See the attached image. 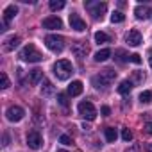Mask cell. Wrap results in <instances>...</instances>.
Segmentation results:
<instances>
[{
    "label": "cell",
    "mask_w": 152,
    "mask_h": 152,
    "mask_svg": "<svg viewBox=\"0 0 152 152\" xmlns=\"http://www.w3.org/2000/svg\"><path fill=\"white\" fill-rule=\"evenodd\" d=\"M18 57H20L22 61H29V63H39V61H43V59H45V57H43V54H41V52H39L32 43L25 45V47L20 50Z\"/></svg>",
    "instance_id": "cell-1"
},
{
    "label": "cell",
    "mask_w": 152,
    "mask_h": 152,
    "mask_svg": "<svg viewBox=\"0 0 152 152\" xmlns=\"http://www.w3.org/2000/svg\"><path fill=\"white\" fill-rule=\"evenodd\" d=\"M115 79H116V72L113 68H106L97 75V77H93V84L97 88H107V86H111L115 83Z\"/></svg>",
    "instance_id": "cell-2"
},
{
    "label": "cell",
    "mask_w": 152,
    "mask_h": 152,
    "mask_svg": "<svg viewBox=\"0 0 152 152\" xmlns=\"http://www.w3.org/2000/svg\"><path fill=\"white\" fill-rule=\"evenodd\" d=\"M54 73H56V77H57L59 81H66L70 75L73 73V66H72L70 61H66V59H59V61L54 64Z\"/></svg>",
    "instance_id": "cell-3"
},
{
    "label": "cell",
    "mask_w": 152,
    "mask_h": 152,
    "mask_svg": "<svg viewBox=\"0 0 152 152\" xmlns=\"http://www.w3.org/2000/svg\"><path fill=\"white\" fill-rule=\"evenodd\" d=\"M86 7L90 9L91 16L95 20H102L106 11H107V4L106 2H86Z\"/></svg>",
    "instance_id": "cell-4"
},
{
    "label": "cell",
    "mask_w": 152,
    "mask_h": 152,
    "mask_svg": "<svg viewBox=\"0 0 152 152\" xmlns=\"http://www.w3.org/2000/svg\"><path fill=\"white\" fill-rule=\"evenodd\" d=\"M45 45L52 52H63V48H64V38L63 36H57V34H48L45 38Z\"/></svg>",
    "instance_id": "cell-5"
},
{
    "label": "cell",
    "mask_w": 152,
    "mask_h": 152,
    "mask_svg": "<svg viewBox=\"0 0 152 152\" xmlns=\"http://www.w3.org/2000/svg\"><path fill=\"white\" fill-rule=\"evenodd\" d=\"M77 109H79V115H81L84 120H90V122H91V120H95V118H97V109H95V106H93L90 100L81 102Z\"/></svg>",
    "instance_id": "cell-6"
},
{
    "label": "cell",
    "mask_w": 152,
    "mask_h": 152,
    "mask_svg": "<svg viewBox=\"0 0 152 152\" xmlns=\"http://www.w3.org/2000/svg\"><path fill=\"white\" fill-rule=\"evenodd\" d=\"M6 116H7L9 122H20V120L25 116V111H23L20 106H11V107H7Z\"/></svg>",
    "instance_id": "cell-7"
},
{
    "label": "cell",
    "mask_w": 152,
    "mask_h": 152,
    "mask_svg": "<svg viewBox=\"0 0 152 152\" xmlns=\"http://www.w3.org/2000/svg\"><path fill=\"white\" fill-rule=\"evenodd\" d=\"M72 52H73V56H75V57H79V59H84V57L88 56L90 48H88L86 41H75V43L72 45Z\"/></svg>",
    "instance_id": "cell-8"
},
{
    "label": "cell",
    "mask_w": 152,
    "mask_h": 152,
    "mask_svg": "<svg viewBox=\"0 0 152 152\" xmlns=\"http://www.w3.org/2000/svg\"><path fill=\"white\" fill-rule=\"evenodd\" d=\"M41 143H43V138H41V134H39L38 131H31V132L27 134V145H29L31 148L38 150V148L41 147Z\"/></svg>",
    "instance_id": "cell-9"
},
{
    "label": "cell",
    "mask_w": 152,
    "mask_h": 152,
    "mask_svg": "<svg viewBox=\"0 0 152 152\" xmlns=\"http://www.w3.org/2000/svg\"><path fill=\"white\" fill-rule=\"evenodd\" d=\"M70 27H72L73 31H77V32L86 31V23H84V20H83L77 13H72V15H70Z\"/></svg>",
    "instance_id": "cell-10"
},
{
    "label": "cell",
    "mask_w": 152,
    "mask_h": 152,
    "mask_svg": "<svg viewBox=\"0 0 152 152\" xmlns=\"http://www.w3.org/2000/svg\"><path fill=\"white\" fill-rule=\"evenodd\" d=\"M16 15H18V7H16L15 4H11V6H7V7L4 9V31H6V27L9 25V22H11Z\"/></svg>",
    "instance_id": "cell-11"
},
{
    "label": "cell",
    "mask_w": 152,
    "mask_h": 152,
    "mask_svg": "<svg viewBox=\"0 0 152 152\" xmlns=\"http://www.w3.org/2000/svg\"><path fill=\"white\" fill-rule=\"evenodd\" d=\"M20 41H22V39H20V36H15V34H13V36H9V38H6V39H4L2 48H4L6 52H13V50L20 45Z\"/></svg>",
    "instance_id": "cell-12"
},
{
    "label": "cell",
    "mask_w": 152,
    "mask_h": 152,
    "mask_svg": "<svg viewBox=\"0 0 152 152\" xmlns=\"http://www.w3.org/2000/svg\"><path fill=\"white\" fill-rule=\"evenodd\" d=\"M125 41H127L131 47H138V45H141V34H140V31H136V29L129 31L127 36H125Z\"/></svg>",
    "instance_id": "cell-13"
},
{
    "label": "cell",
    "mask_w": 152,
    "mask_h": 152,
    "mask_svg": "<svg viewBox=\"0 0 152 152\" xmlns=\"http://www.w3.org/2000/svg\"><path fill=\"white\" fill-rule=\"evenodd\" d=\"M43 27L45 29H61L63 27V22L59 16H47L43 20Z\"/></svg>",
    "instance_id": "cell-14"
},
{
    "label": "cell",
    "mask_w": 152,
    "mask_h": 152,
    "mask_svg": "<svg viewBox=\"0 0 152 152\" xmlns=\"http://www.w3.org/2000/svg\"><path fill=\"white\" fill-rule=\"evenodd\" d=\"M54 93H56L54 84H52L48 79H43V84H41V95H43V97H50V95H54Z\"/></svg>",
    "instance_id": "cell-15"
},
{
    "label": "cell",
    "mask_w": 152,
    "mask_h": 152,
    "mask_svg": "<svg viewBox=\"0 0 152 152\" xmlns=\"http://www.w3.org/2000/svg\"><path fill=\"white\" fill-rule=\"evenodd\" d=\"M81 93H83V83H81V81H73V83L68 86V95L77 97V95H81Z\"/></svg>",
    "instance_id": "cell-16"
},
{
    "label": "cell",
    "mask_w": 152,
    "mask_h": 152,
    "mask_svg": "<svg viewBox=\"0 0 152 152\" xmlns=\"http://www.w3.org/2000/svg\"><path fill=\"white\" fill-rule=\"evenodd\" d=\"M41 77H43V70H39V68H34V70H31L29 72V83L31 84H38L39 81H41Z\"/></svg>",
    "instance_id": "cell-17"
},
{
    "label": "cell",
    "mask_w": 152,
    "mask_h": 152,
    "mask_svg": "<svg viewBox=\"0 0 152 152\" xmlns=\"http://www.w3.org/2000/svg\"><path fill=\"white\" fill-rule=\"evenodd\" d=\"M134 15H136L138 20H147V18L150 16V9H148L147 6H138V7L134 9Z\"/></svg>",
    "instance_id": "cell-18"
},
{
    "label": "cell",
    "mask_w": 152,
    "mask_h": 152,
    "mask_svg": "<svg viewBox=\"0 0 152 152\" xmlns=\"http://www.w3.org/2000/svg\"><path fill=\"white\" fill-rule=\"evenodd\" d=\"M109 57H111V50H109V48H102V50H99V52L95 54V61H97V63L107 61Z\"/></svg>",
    "instance_id": "cell-19"
},
{
    "label": "cell",
    "mask_w": 152,
    "mask_h": 152,
    "mask_svg": "<svg viewBox=\"0 0 152 152\" xmlns=\"http://www.w3.org/2000/svg\"><path fill=\"white\" fill-rule=\"evenodd\" d=\"M115 59H116V63H120V64H124V63H127V61H131V56L125 52V50H116L115 52Z\"/></svg>",
    "instance_id": "cell-20"
},
{
    "label": "cell",
    "mask_w": 152,
    "mask_h": 152,
    "mask_svg": "<svg viewBox=\"0 0 152 152\" xmlns=\"http://www.w3.org/2000/svg\"><path fill=\"white\" fill-rule=\"evenodd\" d=\"M131 90H132V83L131 81H122L120 86H118V93H122V95H129Z\"/></svg>",
    "instance_id": "cell-21"
},
{
    "label": "cell",
    "mask_w": 152,
    "mask_h": 152,
    "mask_svg": "<svg viewBox=\"0 0 152 152\" xmlns=\"http://www.w3.org/2000/svg\"><path fill=\"white\" fill-rule=\"evenodd\" d=\"M104 134H106V140L109 141V143H113L115 140H116V129H113V127H106V131H104Z\"/></svg>",
    "instance_id": "cell-22"
},
{
    "label": "cell",
    "mask_w": 152,
    "mask_h": 152,
    "mask_svg": "<svg viewBox=\"0 0 152 152\" xmlns=\"http://www.w3.org/2000/svg\"><path fill=\"white\" fill-rule=\"evenodd\" d=\"M95 41H97V43H109L111 38H109L106 32H100V31H99V32H95Z\"/></svg>",
    "instance_id": "cell-23"
},
{
    "label": "cell",
    "mask_w": 152,
    "mask_h": 152,
    "mask_svg": "<svg viewBox=\"0 0 152 152\" xmlns=\"http://www.w3.org/2000/svg\"><path fill=\"white\" fill-rule=\"evenodd\" d=\"M140 102H141V104H150V102H152V91H141Z\"/></svg>",
    "instance_id": "cell-24"
},
{
    "label": "cell",
    "mask_w": 152,
    "mask_h": 152,
    "mask_svg": "<svg viewBox=\"0 0 152 152\" xmlns=\"http://www.w3.org/2000/svg\"><path fill=\"white\" fill-rule=\"evenodd\" d=\"M50 9L52 11H59V9H63L64 7V2H63V0H50Z\"/></svg>",
    "instance_id": "cell-25"
},
{
    "label": "cell",
    "mask_w": 152,
    "mask_h": 152,
    "mask_svg": "<svg viewBox=\"0 0 152 152\" xmlns=\"http://www.w3.org/2000/svg\"><path fill=\"white\" fill-rule=\"evenodd\" d=\"M11 86V83H9V79H7V75L2 72V73H0V88H2V90H7Z\"/></svg>",
    "instance_id": "cell-26"
},
{
    "label": "cell",
    "mask_w": 152,
    "mask_h": 152,
    "mask_svg": "<svg viewBox=\"0 0 152 152\" xmlns=\"http://www.w3.org/2000/svg\"><path fill=\"white\" fill-rule=\"evenodd\" d=\"M124 20H125V16H124L120 11H115V13L111 15V22H113V23H122Z\"/></svg>",
    "instance_id": "cell-27"
},
{
    "label": "cell",
    "mask_w": 152,
    "mask_h": 152,
    "mask_svg": "<svg viewBox=\"0 0 152 152\" xmlns=\"http://www.w3.org/2000/svg\"><path fill=\"white\" fill-rule=\"evenodd\" d=\"M57 102H59L63 107H68V97H66L64 93H59V95H57Z\"/></svg>",
    "instance_id": "cell-28"
},
{
    "label": "cell",
    "mask_w": 152,
    "mask_h": 152,
    "mask_svg": "<svg viewBox=\"0 0 152 152\" xmlns=\"http://www.w3.org/2000/svg\"><path fill=\"white\" fill-rule=\"evenodd\" d=\"M122 138H124V141H131L132 140V131H129L127 127L122 129Z\"/></svg>",
    "instance_id": "cell-29"
},
{
    "label": "cell",
    "mask_w": 152,
    "mask_h": 152,
    "mask_svg": "<svg viewBox=\"0 0 152 152\" xmlns=\"http://www.w3.org/2000/svg\"><path fill=\"white\" fill-rule=\"evenodd\" d=\"M59 141H61L63 145H72V138H70V136H66V134H63V136L59 138Z\"/></svg>",
    "instance_id": "cell-30"
},
{
    "label": "cell",
    "mask_w": 152,
    "mask_h": 152,
    "mask_svg": "<svg viewBox=\"0 0 152 152\" xmlns=\"http://www.w3.org/2000/svg\"><path fill=\"white\" fill-rule=\"evenodd\" d=\"M131 61H132L134 64H140V63H141V57H140V54H132V56H131Z\"/></svg>",
    "instance_id": "cell-31"
},
{
    "label": "cell",
    "mask_w": 152,
    "mask_h": 152,
    "mask_svg": "<svg viewBox=\"0 0 152 152\" xmlns=\"http://www.w3.org/2000/svg\"><path fill=\"white\" fill-rule=\"evenodd\" d=\"M145 132L147 134H152V122H147L145 124Z\"/></svg>",
    "instance_id": "cell-32"
},
{
    "label": "cell",
    "mask_w": 152,
    "mask_h": 152,
    "mask_svg": "<svg viewBox=\"0 0 152 152\" xmlns=\"http://www.w3.org/2000/svg\"><path fill=\"white\" fill-rule=\"evenodd\" d=\"M100 111H102V115H104V116H107V115L111 113V109H109L107 106H102V109H100Z\"/></svg>",
    "instance_id": "cell-33"
},
{
    "label": "cell",
    "mask_w": 152,
    "mask_h": 152,
    "mask_svg": "<svg viewBox=\"0 0 152 152\" xmlns=\"http://www.w3.org/2000/svg\"><path fill=\"white\" fill-rule=\"evenodd\" d=\"M125 152H140V147H138V145H132V147H129Z\"/></svg>",
    "instance_id": "cell-34"
},
{
    "label": "cell",
    "mask_w": 152,
    "mask_h": 152,
    "mask_svg": "<svg viewBox=\"0 0 152 152\" xmlns=\"http://www.w3.org/2000/svg\"><path fill=\"white\" fill-rule=\"evenodd\" d=\"M7 145H9V136L6 134V136H4V147H7Z\"/></svg>",
    "instance_id": "cell-35"
},
{
    "label": "cell",
    "mask_w": 152,
    "mask_h": 152,
    "mask_svg": "<svg viewBox=\"0 0 152 152\" xmlns=\"http://www.w3.org/2000/svg\"><path fill=\"white\" fill-rule=\"evenodd\" d=\"M148 63H150V66H152V50H148Z\"/></svg>",
    "instance_id": "cell-36"
},
{
    "label": "cell",
    "mask_w": 152,
    "mask_h": 152,
    "mask_svg": "<svg viewBox=\"0 0 152 152\" xmlns=\"http://www.w3.org/2000/svg\"><path fill=\"white\" fill-rule=\"evenodd\" d=\"M147 150H148V152H152V143H150V145L147 147Z\"/></svg>",
    "instance_id": "cell-37"
},
{
    "label": "cell",
    "mask_w": 152,
    "mask_h": 152,
    "mask_svg": "<svg viewBox=\"0 0 152 152\" xmlns=\"http://www.w3.org/2000/svg\"><path fill=\"white\" fill-rule=\"evenodd\" d=\"M57 152H66V150H57Z\"/></svg>",
    "instance_id": "cell-38"
}]
</instances>
